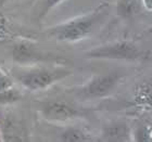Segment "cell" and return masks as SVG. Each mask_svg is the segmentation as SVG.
<instances>
[{
	"label": "cell",
	"instance_id": "cell-1",
	"mask_svg": "<svg viewBox=\"0 0 152 142\" xmlns=\"http://www.w3.org/2000/svg\"><path fill=\"white\" fill-rule=\"evenodd\" d=\"M109 13L110 3L103 1L92 11L84 15L76 16L74 19L51 26L46 31V34L62 42H78L92 35L99 26L105 22Z\"/></svg>",
	"mask_w": 152,
	"mask_h": 142
},
{
	"label": "cell",
	"instance_id": "cell-2",
	"mask_svg": "<svg viewBox=\"0 0 152 142\" xmlns=\"http://www.w3.org/2000/svg\"><path fill=\"white\" fill-rule=\"evenodd\" d=\"M72 70L64 65L36 66L13 70L12 76L29 91H40L70 77Z\"/></svg>",
	"mask_w": 152,
	"mask_h": 142
},
{
	"label": "cell",
	"instance_id": "cell-3",
	"mask_svg": "<svg viewBox=\"0 0 152 142\" xmlns=\"http://www.w3.org/2000/svg\"><path fill=\"white\" fill-rule=\"evenodd\" d=\"M85 57L92 60H111L136 62L148 59L149 52L143 50L136 41L118 39L89 49Z\"/></svg>",
	"mask_w": 152,
	"mask_h": 142
},
{
	"label": "cell",
	"instance_id": "cell-4",
	"mask_svg": "<svg viewBox=\"0 0 152 142\" xmlns=\"http://www.w3.org/2000/svg\"><path fill=\"white\" fill-rule=\"evenodd\" d=\"M126 76L122 70H114L94 75L82 86L75 88V95L82 100H98L112 95Z\"/></svg>",
	"mask_w": 152,
	"mask_h": 142
},
{
	"label": "cell",
	"instance_id": "cell-5",
	"mask_svg": "<svg viewBox=\"0 0 152 142\" xmlns=\"http://www.w3.org/2000/svg\"><path fill=\"white\" fill-rule=\"evenodd\" d=\"M12 60L19 65L37 63H62L64 59L56 54L45 52L32 41L22 40L14 44L12 48Z\"/></svg>",
	"mask_w": 152,
	"mask_h": 142
},
{
	"label": "cell",
	"instance_id": "cell-6",
	"mask_svg": "<svg viewBox=\"0 0 152 142\" xmlns=\"http://www.w3.org/2000/svg\"><path fill=\"white\" fill-rule=\"evenodd\" d=\"M37 111L49 123H67L84 116V111L65 101L39 102Z\"/></svg>",
	"mask_w": 152,
	"mask_h": 142
},
{
	"label": "cell",
	"instance_id": "cell-7",
	"mask_svg": "<svg viewBox=\"0 0 152 142\" xmlns=\"http://www.w3.org/2000/svg\"><path fill=\"white\" fill-rule=\"evenodd\" d=\"M0 138L4 142H23L28 140V133L18 117L0 110Z\"/></svg>",
	"mask_w": 152,
	"mask_h": 142
},
{
	"label": "cell",
	"instance_id": "cell-8",
	"mask_svg": "<svg viewBox=\"0 0 152 142\" xmlns=\"http://www.w3.org/2000/svg\"><path fill=\"white\" fill-rule=\"evenodd\" d=\"M100 141L133 142V124L123 119L112 120L102 127Z\"/></svg>",
	"mask_w": 152,
	"mask_h": 142
},
{
	"label": "cell",
	"instance_id": "cell-9",
	"mask_svg": "<svg viewBox=\"0 0 152 142\" xmlns=\"http://www.w3.org/2000/svg\"><path fill=\"white\" fill-rule=\"evenodd\" d=\"M142 0H116L115 13L123 20H132L143 9Z\"/></svg>",
	"mask_w": 152,
	"mask_h": 142
},
{
	"label": "cell",
	"instance_id": "cell-10",
	"mask_svg": "<svg viewBox=\"0 0 152 142\" xmlns=\"http://www.w3.org/2000/svg\"><path fill=\"white\" fill-rule=\"evenodd\" d=\"M134 103L143 110H152V82H141L136 86Z\"/></svg>",
	"mask_w": 152,
	"mask_h": 142
},
{
	"label": "cell",
	"instance_id": "cell-11",
	"mask_svg": "<svg viewBox=\"0 0 152 142\" xmlns=\"http://www.w3.org/2000/svg\"><path fill=\"white\" fill-rule=\"evenodd\" d=\"M94 140L91 133L77 127H67L60 133V141L63 142H88Z\"/></svg>",
	"mask_w": 152,
	"mask_h": 142
},
{
	"label": "cell",
	"instance_id": "cell-12",
	"mask_svg": "<svg viewBox=\"0 0 152 142\" xmlns=\"http://www.w3.org/2000/svg\"><path fill=\"white\" fill-rule=\"evenodd\" d=\"M133 142H152V124L137 120L133 124Z\"/></svg>",
	"mask_w": 152,
	"mask_h": 142
},
{
	"label": "cell",
	"instance_id": "cell-13",
	"mask_svg": "<svg viewBox=\"0 0 152 142\" xmlns=\"http://www.w3.org/2000/svg\"><path fill=\"white\" fill-rule=\"evenodd\" d=\"M21 99H22L21 92L14 88H11L9 90H6V91H1L0 92V106L16 103Z\"/></svg>",
	"mask_w": 152,
	"mask_h": 142
},
{
	"label": "cell",
	"instance_id": "cell-14",
	"mask_svg": "<svg viewBox=\"0 0 152 142\" xmlns=\"http://www.w3.org/2000/svg\"><path fill=\"white\" fill-rule=\"evenodd\" d=\"M63 1L64 0H41L40 7H39V10L37 12V20L41 21L42 19H45L51 10L59 6Z\"/></svg>",
	"mask_w": 152,
	"mask_h": 142
},
{
	"label": "cell",
	"instance_id": "cell-15",
	"mask_svg": "<svg viewBox=\"0 0 152 142\" xmlns=\"http://www.w3.org/2000/svg\"><path fill=\"white\" fill-rule=\"evenodd\" d=\"M13 88V80L11 76L0 67V92Z\"/></svg>",
	"mask_w": 152,
	"mask_h": 142
},
{
	"label": "cell",
	"instance_id": "cell-16",
	"mask_svg": "<svg viewBox=\"0 0 152 142\" xmlns=\"http://www.w3.org/2000/svg\"><path fill=\"white\" fill-rule=\"evenodd\" d=\"M142 2H143L145 9L152 12V0H142Z\"/></svg>",
	"mask_w": 152,
	"mask_h": 142
},
{
	"label": "cell",
	"instance_id": "cell-17",
	"mask_svg": "<svg viewBox=\"0 0 152 142\" xmlns=\"http://www.w3.org/2000/svg\"><path fill=\"white\" fill-rule=\"evenodd\" d=\"M11 0H0V6H4L7 2H9Z\"/></svg>",
	"mask_w": 152,
	"mask_h": 142
}]
</instances>
